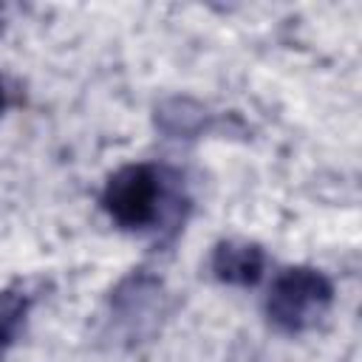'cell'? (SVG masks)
Returning a JSON list of instances; mask_svg holds the SVG:
<instances>
[{
	"label": "cell",
	"instance_id": "cell-4",
	"mask_svg": "<svg viewBox=\"0 0 362 362\" xmlns=\"http://www.w3.org/2000/svg\"><path fill=\"white\" fill-rule=\"evenodd\" d=\"M28 311V297L17 288H3L0 291V345H8Z\"/></svg>",
	"mask_w": 362,
	"mask_h": 362
},
{
	"label": "cell",
	"instance_id": "cell-3",
	"mask_svg": "<svg viewBox=\"0 0 362 362\" xmlns=\"http://www.w3.org/2000/svg\"><path fill=\"white\" fill-rule=\"evenodd\" d=\"M263 249L246 240H223L212 252V272L229 286H255L263 277Z\"/></svg>",
	"mask_w": 362,
	"mask_h": 362
},
{
	"label": "cell",
	"instance_id": "cell-1",
	"mask_svg": "<svg viewBox=\"0 0 362 362\" xmlns=\"http://www.w3.org/2000/svg\"><path fill=\"white\" fill-rule=\"evenodd\" d=\"M331 300L334 286L322 272L308 266H291L274 277L266 297V314L280 331L297 334L311 328L328 311Z\"/></svg>",
	"mask_w": 362,
	"mask_h": 362
},
{
	"label": "cell",
	"instance_id": "cell-2",
	"mask_svg": "<svg viewBox=\"0 0 362 362\" xmlns=\"http://www.w3.org/2000/svg\"><path fill=\"white\" fill-rule=\"evenodd\" d=\"M161 181L150 164H127L110 175L102 192L105 212L124 229H141L156 221Z\"/></svg>",
	"mask_w": 362,
	"mask_h": 362
},
{
	"label": "cell",
	"instance_id": "cell-5",
	"mask_svg": "<svg viewBox=\"0 0 362 362\" xmlns=\"http://www.w3.org/2000/svg\"><path fill=\"white\" fill-rule=\"evenodd\" d=\"M3 107H6V88H3V82H0V113H3Z\"/></svg>",
	"mask_w": 362,
	"mask_h": 362
}]
</instances>
